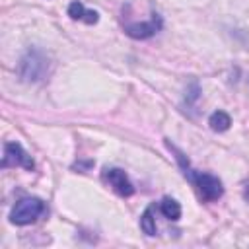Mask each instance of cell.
Wrapping results in <instances>:
<instances>
[{"label": "cell", "mask_w": 249, "mask_h": 249, "mask_svg": "<svg viewBox=\"0 0 249 249\" xmlns=\"http://www.w3.org/2000/svg\"><path fill=\"white\" fill-rule=\"evenodd\" d=\"M47 58L37 53V51H29L23 58H21V64H19V74L25 82H37V80H43V76L47 74Z\"/></svg>", "instance_id": "obj_3"}, {"label": "cell", "mask_w": 249, "mask_h": 249, "mask_svg": "<svg viewBox=\"0 0 249 249\" xmlns=\"http://www.w3.org/2000/svg\"><path fill=\"white\" fill-rule=\"evenodd\" d=\"M208 124H210L212 130H216V132H224V130L230 128L231 119H230V115H228L226 111H214V113L210 115Z\"/></svg>", "instance_id": "obj_9"}, {"label": "cell", "mask_w": 249, "mask_h": 249, "mask_svg": "<svg viewBox=\"0 0 249 249\" xmlns=\"http://www.w3.org/2000/svg\"><path fill=\"white\" fill-rule=\"evenodd\" d=\"M160 210L167 220H179L181 218V204L171 198V196H163L160 202Z\"/></svg>", "instance_id": "obj_8"}, {"label": "cell", "mask_w": 249, "mask_h": 249, "mask_svg": "<svg viewBox=\"0 0 249 249\" xmlns=\"http://www.w3.org/2000/svg\"><path fill=\"white\" fill-rule=\"evenodd\" d=\"M185 175H189V179L195 183L198 195H200L204 200L212 202V200H218V198L224 195L222 181H220L216 175H212V173H202V171L193 173V171L189 169V165L185 167Z\"/></svg>", "instance_id": "obj_2"}, {"label": "cell", "mask_w": 249, "mask_h": 249, "mask_svg": "<svg viewBox=\"0 0 249 249\" xmlns=\"http://www.w3.org/2000/svg\"><path fill=\"white\" fill-rule=\"evenodd\" d=\"M43 212H45V202L41 198L27 196L16 202V206L10 212V222L16 226H27L33 224Z\"/></svg>", "instance_id": "obj_1"}, {"label": "cell", "mask_w": 249, "mask_h": 249, "mask_svg": "<svg viewBox=\"0 0 249 249\" xmlns=\"http://www.w3.org/2000/svg\"><path fill=\"white\" fill-rule=\"evenodd\" d=\"M152 212H154V206L146 208L144 214H142V218H140V228H142V231H144L146 235H156V231H158V228H156V220H154Z\"/></svg>", "instance_id": "obj_10"}, {"label": "cell", "mask_w": 249, "mask_h": 249, "mask_svg": "<svg viewBox=\"0 0 249 249\" xmlns=\"http://www.w3.org/2000/svg\"><path fill=\"white\" fill-rule=\"evenodd\" d=\"M103 181L121 196H130L134 193V187L128 179V175L119 169V167H111V169H105L103 171Z\"/></svg>", "instance_id": "obj_5"}, {"label": "cell", "mask_w": 249, "mask_h": 249, "mask_svg": "<svg viewBox=\"0 0 249 249\" xmlns=\"http://www.w3.org/2000/svg\"><path fill=\"white\" fill-rule=\"evenodd\" d=\"M160 29H161V18L158 14H152V18L148 21H142V23H126L124 25L126 35L132 37V39H148V37L156 35Z\"/></svg>", "instance_id": "obj_6"}, {"label": "cell", "mask_w": 249, "mask_h": 249, "mask_svg": "<svg viewBox=\"0 0 249 249\" xmlns=\"http://www.w3.org/2000/svg\"><path fill=\"white\" fill-rule=\"evenodd\" d=\"M68 16H70L72 19H82V21H86V23H95V21H97V12L86 10L84 4L78 2V0L68 6Z\"/></svg>", "instance_id": "obj_7"}, {"label": "cell", "mask_w": 249, "mask_h": 249, "mask_svg": "<svg viewBox=\"0 0 249 249\" xmlns=\"http://www.w3.org/2000/svg\"><path fill=\"white\" fill-rule=\"evenodd\" d=\"M2 167H23V169H33L35 163L31 156L21 148L18 142H6L4 144V158H2Z\"/></svg>", "instance_id": "obj_4"}]
</instances>
